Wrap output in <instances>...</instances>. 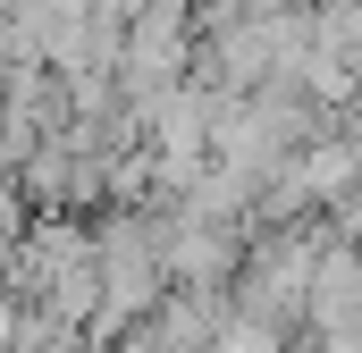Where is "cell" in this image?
<instances>
[{"mask_svg": "<svg viewBox=\"0 0 362 353\" xmlns=\"http://www.w3.org/2000/svg\"><path fill=\"white\" fill-rule=\"evenodd\" d=\"M346 320H362V244L320 236V261L303 286V328H346Z\"/></svg>", "mask_w": 362, "mask_h": 353, "instance_id": "obj_1", "label": "cell"}]
</instances>
